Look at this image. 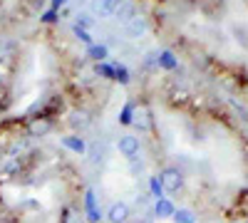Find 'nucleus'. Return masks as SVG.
I'll list each match as a JSON object with an SVG mask.
<instances>
[{
    "label": "nucleus",
    "mask_w": 248,
    "mask_h": 223,
    "mask_svg": "<svg viewBox=\"0 0 248 223\" xmlns=\"http://www.w3.org/2000/svg\"><path fill=\"white\" fill-rule=\"evenodd\" d=\"M62 3H65V0H55V5H62Z\"/></svg>",
    "instance_id": "19"
},
{
    "label": "nucleus",
    "mask_w": 248,
    "mask_h": 223,
    "mask_svg": "<svg viewBox=\"0 0 248 223\" xmlns=\"http://www.w3.org/2000/svg\"><path fill=\"white\" fill-rule=\"evenodd\" d=\"M75 35H77V37L82 40V43H92V37L87 35V30H82L79 25H75Z\"/></svg>",
    "instance_id": "16"
},
{
    "label": "nucleus",
    "mask_w": 248,
    "mask_h": 223,
    "mask_svg": "<svg viewBox=\"0 0 248 223\" xmlns=\"http://www.w3.org/2000/svg\"><path fill=\"white\" fill-rule=\"evenodd\" d=\"M171 218H174V223H196V218H194V213L189 208H179Z\"/></svg>",
    "instance_id": "11"
},
{
    "label": "nucleus",
    "mask_w": 248,
    "mask_h": 223,
    "mask_svg": "<svg viewBox=\"0 0 248 223\" xmlns=\"http://www.w3.org/2000/svg\"><path fill=\"white\" fill-rule=\"evenodd\" d=\"M159 62H161V67H167V70H174L176 67V59H174L171 52H161L159 55Z\"/></svg>",
    "instance_id": "14"
},
{
    "label": "nucleus",
    "mask_w": 248,
    "mask_h": 223,
    "mask_svg": "<svg viewBox=\"0 0 248 223\" xmlns=\"http://www.w3.org/2000/svg\"><path fill=\"white\" fill-rule=\"evenodd\" d=\"M90 57L97 59V62H105V59H107V47L105 45H92L90 47Z\"/></svg>",
    "instance_id": "12"
},
{
    "label": "nucleus",
    "mask_w": 248,
    "mask_h": 223,
    "mask_svg": "<svg viewBox=\"0 0 248 223\" xmlns=\"http://www.w3.org/2000/svg\"><path fill=\"white\" fill-rule=\"evenodd\" d=\"M77 25H82V28H87V25H92V20H90L87 15H79V17H77Z\"/></svg>",
    "instance_id": "18"
},
{
    "label": "nucleus",
    "mask_w": 248,
    "mask_h": 223,
    "mask_svg": "<svg viewBox=\"0 0 248 223\" xmlns=\"http://www.w3.org/2000/svg\"><path fill=\"white\" fill-rule=\"evenodd\" d=\"M154 213H156L159 218H171V216L176 213V208H174L171 201H167V198H156V204H154Z\"/></svg>",
    "instance_id": "8"
},
{
    "label": "nucleus",
    "mask_w": 248,
    "mask_h": 223,
    "mask_svg": "<svg viewBox=\"0 0 248 223\" xmlns=\"http://www.w3.org/2000/svg\"><path fill=\"white\" fill-rule=\"evenodd\" d=\"M90 8L99 17H112L114 15V8H117V0H92Z\"/></svg>",
    "instance_id": "6"
},
{
    "label": "nucleus",
    "mask_w": 248,
    "mask_h": 223,
    "mask_svg": "<svg viewBox=\"0 0 248 223\" xmlns=\"http://www.w3.org/2000/svg\"><path fill=\"white\" fill-rule=\"evenodd\" d=\"M124 28H127V35H129V37H141L144 32H147V20L137 15V17H132Z\"/></svg>",
    "instance_id": "7"
},
{
    "label": "nucleus",
    "mask_w": 248,
    "mask_h": 223,
    "mask_svg": "<svg viewBox=\"0 0 248 223\" xmlns=\"http://www.w3.org/2000/svg\"><path fill=\"white\" fill-rule=\"evenodd\" d=\"M25 129H28V136H45L52 129V121L47 117H32Z\"/></svg>",
    "instance_id": "5"
},
{
    "label": "nucleus",
    "mask_w": 248,
    "mask_h": 223,
    "mask_svg": "<svg viewBox=\"0 0 248 223\" xmlns=\"http://www.w3.org/2000/svg\"><path fill=\"white\" fill-rule=\"evenodd\" d=\"M152 191H154L156 198H161V191H164V189H161V184H159V178H152Z\"/></svg>",
    "instance_id": "17"
},
{
    "label": "nucleus",
    "mask_w": 248,
    "mask_h": 223,
    "mask_svg": "<svg viewBox=\"0 0 248 223\" xmlns=\"http://www.w3.org/2000/svg\"><path fill=\"white\" fill-rule=\"evenodd\" d=\"M90 114L85 112V109H77V112H72V117H70V124L75 127V129H87L90 127Z\"/></svg>",
    "instance_id": "9"
},
{
    "label": "nucleus",
    "mask_w": 248,
    "mask_h": 223,
    "mask_svg": "<svg viewBox=\"0 0 248 223\" xmlns=\"http://www.w3.org/2000/svg\"><path fill=\"white\" fill-rule=\"evenodd\" d=\"M159 184L164 191H169V193H176L184 189V174L174 166H167L161 174H159Z\"/></svg>",
    "instance_id": "1"
},
{
    "label": "nucleus",
    "mask_w": 248,
    "mask_h": 223,
    "mask_svg": "<svg viewBox=\"0 0 248 223\" xmlns=\"http://www.w3.org/2000/svg\"><path fill=\"white\" fill-rule=\"evenodd\" d=\"M132 121H134V124H137L139 129H149V127H152V119H149V109H144V107H139Z\"/></svg>",
    "instance_id": "10"
},
{
    "label": "nucleus",
    "mask_w": 248,
    "mask_h": 223,
    "mask_svg": "<svg viewBox=\"0 0 248 223\" xmlns=\"http://www.w3.org/2000/svg\"><path fill=\"white\" fill-rule=\"evenodd\" d=\"M117 149L122 156H127V159H134L139 154V139L132 136V134H122L119 141H117Z\"/></svg>",
    "instance_id": "4"
},
{
    "label": "nucleus",
    "mask_w": 248,
    "mask_h": 223,
    "mask_svg": "<svg viewBox=\"0 0 248 223\" xmlns=\"http://www.w3.org/2000/svg\"><path fill=\"white\" fill-rule=\"evenodd\" d=\"M132 208L124 204V201H114V204L107 208V221L109 223H129Z\"/></svg>",
    "instance_id": "2"
},
{
    "label": "nucleus",
    "mask_w": 248,
    "mask_h": 223,
    "mask_svg": "<svg viewBox=\"0 0 248 223\" xmlns=\"http://www.w3.org/2000/svg\"><path fill=\"white\" fill-rule=\"evenodd\" d=\"M87 208H90V221H99L102 218V213L94 208V196L92 193H87Z\"/></svg>",
    "instance_id": "15"
},
{
    "label": "nucleus",
    "mask_w": 248,
    "mask_h": 223,
    "mask_svg": "<svg viewBox=\"0 0 248 223\" xmlns=\"http://www.w3.org/2000/svg\"><path fill=\"white\" fill-rule=\"evenodd\" d=\"M117 23H124L127 25L132 17H137V5L132 0H117V8H114V15H112Z\"/></svg>",
    "instance_id": "3"
},
{
    "label": "nucleus",
    "mask_w": 248,
    "mask_h": 223,
    "mask_svg": "<svg viewBox=\"0 0 248 223\" xmlns=\"http://www.w3.org/2000/svg\"><path fill=\"white\" fill-rule=\"evenodd\" d=\"M65 147L72 149V151H77V154H82V151H85V141L75 139V136H67V139H65Z\"/></svg>",
    "instance_id": "13"
}]
</instances>
